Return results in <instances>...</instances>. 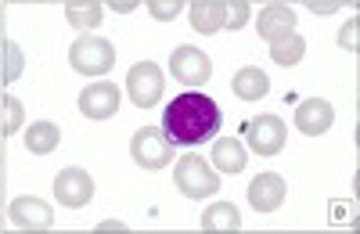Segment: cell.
<instances>
[{"label": "cell", "instance_id": "ba28073f", "mask_svg": "<svg viewBox=\"0 0 360 234\" xmlns=\"http://www.w3.org/2000/svg\"><path fill=\"white\" fill-rule=\"evenodd\" d=\"M54 198L62 202L65 209H83L90 198H94V177L79 166H69L54 177Z\"/></svg>", "mask_w": 360, "mask_h": 234}, {"label": "cell", "instance_id": "d4e9b609", "mask_svg": "<svg viewBox=\"0 0 360 234\" xmlns=\"http://www.w3.org/2000/svg\"><path fill=\"white\" fill-rule=\"evenodd\" d=\"M8 51V79H18L22 76V47L18 44H4Z\"/></svg>", "mask_w": 360, "mask_h": 234}, {"label": "cell", "instance_id": "3957f363", "mask_svg": "<svg viewBox=\"0 0 360 234\" xmlns=\"http://www.w3.org/2000/svg\"><path fill=\"white\" fill-rule=\"evenodd\" d=\"M69 62L76 72L83 76H105L112 65H115V47L105 40V37H79L72 47H69Z\"/></svg>", "mask_w": 360, "mask_h": 234}, {"label": "cell", "instance_id": "6da1fadb", "mask_svg": "<svg viewBox=\"0 0 360 234\" xmlns=\"http://www.w3.org/2000/svg\"><path fill=\"white\" fill-rule=\"evenodd\" d=\"M220 123H224L220 105L213 98L198 94V91H188V94L173 98L162 112V134L173 144H184V148L202 144V141H213Z\"/></svg>", "mask_w": 360, "mask_h": 234}, {"label": "cell", "instance_id": "7a4b0ae2", "mask_svg": "<svg viewBox=\"0 0 360 234\" xmlns=\"http://www.w3.org/2000/svg\"><path fill=\"white\" fill-rule=\"evenodd\" d=\"M173 181H176L180 195H188V198H209V195L220 191V173L209 166L202 155H195V152H188V155L176 159Z\"/></svg>", "mask_w": 360, "mask_h": 234}, {"label": "cell", "instance_id": "4fadbf2b", "mask_svg": "<svg viewBox=\"0 0 360 234\" xmlns=\"http://www.w3.org/2000/svg\"><path fill=\"white\" fill-rule=\"evenodd\" d=\"M295 29V11L288 8V4H266L263 11H259V18H256V33L263 37V40H278V37H285V33H292Z\"/></svg>", "mask_w": 360, "mask_h": 234}, {"label": "cell", "instance_id": "2e32d148", "mask_svg": "<svg viewBox=\"0 0 360 234\" xmlns=\"http://www.w3.org/2000/svg\"><path fill=\"white\" fill-rule=\"evenodd\" d=\"M245 162H249V152H245V144L238 137H220L213 144V166L220 173H231V177H234V173L245 169Z\"/></svg>", "mask_w": 360, "mask_h": 234}, {"label": "cell", "instance_id": "603a6c76", "mask_svg": "<svg viewBox=\"0 0 360 234\" xmlns=\"http://www.w3.org/2000/svg\"><path fill=\"white\" fill-rule=\"evenodd\" d=\"M249 22V4L245 0H227V11H224V29H242Z\"/></svg>", "mask_w": 360, "mask_h": 234}, {"label": "cell", "instance_id": "7402d4cb", "mask_svg": "<svg viewBox=\"0 0 360 234\" xmlns=\"http://www.w3.org/2000/svg\"><path fill=\"white\" fill-rule=\"evenodd\" d=\"M180 11H184V0H148V15L155 22H173Z\"/></svg>", "mask_w": 360, "mask_h": 234}, {"label": "cell", "instance_id": "4316f807", "mask_svg": "<svg viewBox=\"0 0 360 234\" xmlns=\"http://www.w3.org/2000/svg\"><path fill=\"white\" fill-rule=\"evenodd\" d=\"M137 4H141V0H108V8H112V11H123V15L134 11Z\"/></svg>", "mask_w": 360, "mask_h": 234}, {"label": "cell", "instance_id": "ac0fdd59", "mask_svg": "<svg viewBox=\"0 0 360 234\" xmlns=\"http://www.w3.org/2000/svg\"><path fill=\"white\" fill-rule=\"evenodd\" d=\"M101 0H65V18L72 29H98L101 25Z\"/></svg>", "mask_w": 360, "mask_h": 234}, {"label": "cell", "instance_id": "83f0119b", "mask_svg": "<svg viewBox=\"0 0 360 234\" xmlns=\"http://www.w3.org/2000/svg\"><path fill=\"white\" fill-rule=\"evenodd\" d=\"M98 230H105V234H112V230H115V234H119V230H127V223H123V220H101V223H98Z\"/></svg>", "mask_w": 360, "mask_h": 234}, {"label": "cell", "instance_id": "9a60e30c", "mask_svg": "<svg viewBox=\"0 0 360 234\" xmlns=\"http://www.w3.org/2000/svg\"><path fill=\"white\" fill-rule=\"evenodd\" d=\"M231 91L242 98V101H259V98H266V91H270V79H266V72H263L259 65H245V69L234 72Z\"/></svg>", "mask_w": 360, "mask_h": 234}, {"label": "cell", "instance_id": "5b68a950", "mask_svg": "<svg viewBox=\"0 0 360 234\" xmlns=\"http://www.w3.org/2000/svg\"><path fill=\"white\" fill-rule=\"evenodd\" d=\"M169 72L180 86H202L209 83V76H213V58H209L205 51L184 44V47H176L173 58H169Z\"/></svg>", "mask_w": 360, "mask_h": 234}, {"label": "cell", "instance_id": "44dd1931", "mask_svg": "<svg viewBox=\"0 0 360 234\" xmlns=\"http://www.w3.org/2000/svg\"><path fill=\"white\" fill-rule=\"evenodd\" d=\"M22 123H25V108H22V101L18 98H4V108H0V137H11V134H18L22 130Z\"/></svg>", "mask_w": 360, "mask_h": 234}, {"label": "cell", "instance_id": "30bf717a", "mask_svg": "<svg viewBox=\"0 0 360 234\" xmlns=\"http://www.w3.org/2000/svg\"><path fill=\"white\" fill-rule=\"evenodd\" d=\"M335 123V108L328 105L324 98H307V101H299L295 108V130L299 134H307V137H321L328 134Z\"/></svg>", "mask_w": 360, "mask_h": 234}, {"label": "cell", "instance_id": "4dcf8cb0", "mask_svg": "<svg viewBox=\"0 0 360 234\" xmlns=\"http://www.w3.org/2000/svg\"><path fill=\"white\" fill-rule=\"evenodd\" d=\"M303 4H307V0H303Z\"/></svg>", "mask_w": 360, "mask_h": 234}, {"label": "cell", "instance_id": "5bb4252c", "mask_svg": "<svg viewBox=\"0 0 360 234\" xmlns=\"http://www.w3.org/2000/svg\"><path fill=\"white\" fill-rule=\"evenodd\" d=\"M227 0H191V29L202 37H213L224 29Z\"/></svg>", "mask_w": 360, "mask_h": 234}, {"label": "cell", "instance_id": "7c38bea8", "mask_svg": "<svg viewBox=\"0 0 360 234\" xmlns=\"http://www.w3.org/2000/svg\"><path fill=\"white\" fill-rule=\"evenodd\" d=\"M285 177L281 173H259V177L249 184V202L256 213H274L285 202Z\"/></svg>", "mask_w": 360, "mask_h": 234}, {"label": "cell", "instance_id": "52a82bcc", "mask_svg": "<svg viewBox=\"0 0 360 234\" xmlns=\"http://www.w3.org/2000/svg\"><path fill=\"white\" fill-rule=\"evenodd\" d=\"M127 91H130V101L137 108H152L159 105L162 91H166V79H162V69L155 62H137L130 72H127Z\"/></svg>", "mask_w": 360, "mask_h": 234}, {"label": "cell", "instance_id": "9c48e42d", "mask_svg": "<svg viewBox=\"0 0 360 234\" xmlns=\"http://www.w3.org/2000/svg\"><path fill=\"white\" fill-rule=\"evenodd\" d=\"M79 112L86 115V119H112V115L119 112V86L108 83V79H98V83L83 86Z\"/></svg>", "mask_w": 360, "mask_h": 234}, {"label": "cell", "instance_id": "e0dca14e", "mask_svg": "<svg viewBox=\"0 0 360 234\" xmlns=\"http://www.w3.org/2000/svg\"><path fill=\"white\" fill-rule=\"evenodd\" d=\"M303 54H307V40L295 33H285V37H278V40H270V58H274V65H285V69H292V65H299L303 62Z\"/></svg>", "mask_w": 360, "mask_h": 234}, {"label": "cell", "instance_id": "f1b7e54d", "mask_svg": "<svg viewBox=\"0 0 360 234\" xmlns=\"http://www.w3.org/2000/svg\"><path fill=\"white\" fill-rule=\"evenodd\" d=\"M245 4H263L266 8V4H274V0H245Z\"/></svg>", "mask_w": 360, "mask_h": 234}, {"label": "cell", "instance_id": "8fae6325", "mask_svg": "<svg viewBox=\"0 0 360 234\" xmlns=\"http://www.w3.org/2000/svg\"><path fill=\"white\" fill-rule=\"evenodd\" d=\"M11 223L22 227V230H51L54 209L37 195H22V198L11 202Z\"/></svg>", "mask_w": 360, "mask_h": 234}, {"label": "cell", "instance_id": "f546056e", "mask_svg": "<svg viewBox=\"0 0 360 234\" xmlns=\"http://www.w3.org/2000/svg\"><path fill=\"white\" fill-rule=\"evenodd\" d=\"M4 98H8V94H4V91H0V108H4Z\"/></svg>", "mask_w": 360, "mask_h": 234}, {"label": "cell", "instance_id": "277c9868", "mask_svg": "<svg viewBox=\"0 0 360 234\" xmlns=\"http://www.w3.org/2000/svg\"><path fill=\"white\" fill-rule=\"evenodd\" d=\"M173 148H176V144L159 126H144L130 141V155H134V162L141 169H166L169 159H173Z\"/></svg>", "mask_w": 360, "mask_h": 234}, {"label": "cell", "instance_id": "8992f818", "mask_svg": "<svg viewBox=\"0 0 360 234\" xmlns=\"http://www.w3.org/2000/svg\"><path fill=\"white\" fill-rule=\"evenodd\" d=\"M285 137H288V130L281 123V115H274V112L256 115V119H249V126H245V144L256 155H278L285 148Z\"/></svg>", "mask_w": 360, "mask_h": 234}, {"label": "cell", "instance_id": "d6986e66", "mask_svg": "<svg viewBox=\"0 0 360 234\" xmlns=\"http://www.w3.org/2000/svg\"><path fill=\"white\" fill-rule=\"evenodd\" d=\"M58 141H62V130H58L54 123H47V119H40V123H33L25 130V148L33 155H51L58 148Z\"/></svg>", "mask_w": 360, "mask_h": 234}, {"label": "cell", "instance_id": "ffe728a7", "mask_svg": "<svg viewBox=\"0 0 360 234\" xmlns=\"http://www.w3.org/2000/svg\"><path fill=\"white\" fill-rule=\"evenodd\" d=\"M202 230H242V213L231 202H213L202 213Z\"/></svg>", "mask_w": 360, "mask_h": 234}, {"label": "cell", "instance_id": "484cf974", "mask_svg": "<svg viewBox=\"0 0 360 234\" xmlns=\"http://www.w3.org/2000/svg\"><path fill=\"white\" fill-rule=\"evenodd\" d=\"M342 4H356V0H307V8H310L314 15H332V11H339Z\"/></svg>", "mask_w": 360, "mask_h": 234}, {"label": "cell", "instance_id": "cb8c5ba5", "mask_svg": "<svg viewBox=\"0 0 360 234\" xmlns=\"http://www.w3.org/2000/svg\"><path fill=\"white\" fill-rule=\"evenodd\" d=\"M356 29H360V22L356 18H349L342 29H339V47H346V51H360V37H356Z\"/></svg>", "mask_w": 360, "mask_h": 234}]
</instances>
